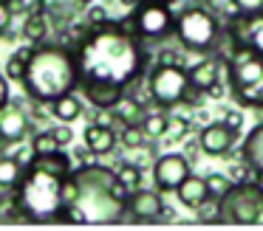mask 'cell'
Instances as JSON below:
<instances>
[{
	"label": "cell",
	"instance_id": "cell-1",
	"mask_svg": "<svg viewBox=\"0 0 263 231\" xmlns=\"http://www.w3.org/2000/svg\"><path fill=\"white\" fill-rule=\"evenodd\" d=\"M77 62L85 79H105L114 85H133L144 71V51L136 34L125 26H91L77 45ZM80 76V79H82Z\"/></svg>",
	"mask_w": 263,
	"mask_h": 231
},
{
	"label": "cell",
	"instance_id": "cell-2",
	"mask_svg": "<svg viewBox=\"0 0 263 231\" xmlns=\"http://www.w3.org/2000/svg\"><path fill=\"white\" fill-rule=\"evenodd\" d=\"M77 183V200L65 208L68 223H119L127 214V189L114 169L102 163H82L71 169Z\"/></svg>",
	"mask_w": 263,
	"mask_h": 231
},
{
	"label": "cell",
	"instance_id": "cell-3",
	"mask_svg": "<svg viewBox=\"0 0 263 231\" xmlns=\"http://www.w3.org/2000/svg\"><path fill=\"white\" fill-rule=\"evenodd\" d=\"M80 62L77 51L65 45H34L29 62H26L23 88L37 104H51L54 99L65 93H74L80 88Z\"/></svg>",
	"mask_w": 263,
	"mask_h": 231
},
{
	"label": "cell",
	"instance_id": "cell-4",
	"mask_svg": "<svg viewBox=\"0 0 263 231\" xmlns=\"http://www.w3.org/2000/svg\"><path fill=\"white\" fill-rule=\"evenodd\" d=\"M17 200L23 217L29 223H54L65 217L63 208V178L43 172L37 166H26L23 180L17 183Z\"/></svg>",
	"mask_w": 263,
	"mask_h": 231
},
{
	"label": "cell",
	"instance_id": "cell-5",
	"mask_svg": "<svg viewBox=\"0 0 263 231\" xmlns=\"http://www.w3.org/2000/svg\"><path fill=\"white\" fill-rule=\"evenodd\" d=\"M227 71L235 99L246 107L263 110V54H257L249 45H238L229 56Z\"/></svg>",
	"mask_w": 263,
	"mask_h": 231
},
{
	"label": "cell",
	"instance_id": "cell-6",
	"mask_svg": "<svg viewBox=\"0 0 263 231\" xmlns=\"http://www.w3.org/2000/svg\"><path fill=\"white\" fill-rule=\"evenodd\" d=\"M263 212V189L255 183H232L227 195L218 197V220L252 225Z\"/></svg>",
	"mask_w": 263,
	"mask_h": 231
},
{
	"label": "cell",
	"instance_id": "cell-7",
	"mask_svg": "<svg viewBox=\"0 0 263 231\" xmlns=\"http://www.w3.org/2000/svg\"><path fill=\"white\" fill-rule=\"evenodd\" d=\"M221 26L206 9H184L176 17V37L190 51H206L218 43Z\"/></svg>",
	"mask_w": 263,
	"mask_h": 231
},
{
	"label": "cell",
	"instance_id": "cell-8",
	"mask_svg": "<svg viewBox=\"0 0 263 231\" xmlns=\"http://www.w3.org/2000/svg\"><path fill=\"white\" fill-rule=\"evenodd\" d=\"M147 90H150V99L159 107H176L187 99L193 85H190V73L184 68L173 65V62H161L150 73Z\"/></svg>",
	"mask_w": 263,
	"mask_h": 231
},
{
	"label": "cell",
	"instance_id": "cell-9",
	"mask_svg": "<svg viewBox=\"0 0 263 231\" xmlns=\"http://www.w3.org/2000/svg\"><path fill=\"white\" fill-rule=\"evenodd\" d=\"M130 23H133L136 37H142V39H161L170 31H176V17H173V11L161 0H144V3H139Z\"/></svg>",
	"mask_w": 263,
	"mask_h": 231
},
{
	"label": "cell",
	"instance_id": "cell-10",
	"mask_svg": "<svg viewBox=\"0 0 263 231\" xmlns=\"http://www.w3.org/2000/svg\"><path fill=\"white\" fill-rule=\"evenodd\" d=\"M190 175V158L181 152H167L153 163V180L161 192H176Z\"/></svg>",
	"mask_w": 263,
	"mask_h": 231
},
{
	"label": "cell",
	"instance_id": "cell-11",
	"mask_svg": "<svg viewBox=\"0 0 263 231\" xmlns=\"http://www.w3.org/2000/svg\"><path fill=\"white\" fill-rule=\"evenodd\" d=\"M164 214V203H161L159 192L153 189H133L127 192V217L139 220V223H153Z\"/></svg>",
	"mask_w": 263,
	"mask_h": 231
},
{
	"label": "cell",
	"instance_id": "cell-12",
	"mask_svg": "<svg viewBox=\"0 0 263 231\" xmlns=\"http://www.w3.org/2000/svg\"><path fill=\"white\" fill-rule=\"evenodd\" d=\"M80 90L93 107L99 110H114L119 104V99L125 96V88L122 85H114V82H105V79H80Z\"/></svg>",
	"mask_w": 263,
	"mask_h": 231
},
{
	"label": "cell",
	"instance_id": "cell-13",
	"mask_svg": "<svg viewBox=\"0 0 263 231\" xmlns=\"http://www.w3.org/2000/svg\"><path fill=\"white\" fill-rule=\"evenodd\" d=\"M235 133L227 121H215V124H206L198 135V146L206 152V155H227L229 150L235 146Z\"/></svg>",
	"mask_w": 263,
	"mask_h": 231
},
{
	"label": "cell",
	"instance_id": "cell-14",
	"mask_svg": "<svg viewBox=\"0 0 263 231\" xmlns=\"http://www.w3.org/2000/svg\"><path fill=\"white\" fill-rule=\"evenodd\" d=\"M29 133V116L20 107H0V144H17Z\"/></svg>",
	"mask_w": 263,
	"mask_h": 231
},
{
	"label": "cell",
	"instance_id": "cell-15",
	"mask_svg": "<svg viewBox=\"0 0 263 231\" xmlns=\"http://www.w3.org/2000/svg\"><path fill=\"white\" fill-rule=\"evenodd\" d=\"M235 39L240 45H249L257 54H263V11H255V14H240L238 23H235Z\"/></svg>",
	"mask_w": 263,
	"mask_h": 231
},
{
	"label": "cell",
	"instance_id": "cell-16",
	"mask_svg": "<svg viewBox=\"0 0 263 231\" xmlns=\"http://www.w3.org/2000/svg\"><path fill=\"white\" fill-rule=\"evenodd\" d=\"M82 138H85V146L93 152V155H108V152H114V146H116V133L110 130V124H102V121L88 124Z\"/></svg>",
	"mask_w": 263,
	"mask_h": 231
},
{
	"label": "cell",
	"instance_id": "cell-17",
	"mask_svg": "<svg viewBox=\"0 0 263 231\" xmlns=\"http://www.w3.org/2000/svg\"><path fill=\"white\" fill-rule=\"evenodd\" d=\"M178 200L184 203L187 208H198L210 200V186H206V178H195L193 172L181 180V186L176 189Z\"/></svg>",
	"mask_w": 263,
	"mask_h": 231
},
{
	"label": "cell",
	"instance_id": "cell-18",
	"mask_svg": "<svg viewBox=\"0 0 263 231\" xmlns=\"http://www.w3.org/2000/svg\"><path fill=\"white\" fill-rule=\"evenodd\" d=\"M243 161L255 175L263 178V124H257L243 141Z\"/></svg>",
	"mask_w": 263,
	"mask_h": 231
},
{
	"label": "cell",
	"instance_id": "cell-19",
	"mask_svg": "<svg viewBox=\"0 0 263 231\" xmlns=\"http://www.w3.org/2000/svg\"><path fill=\"white\" fill-rule=\"evenodd\" d=\"M29 166H37V169H43V172H51V175L65 178V175H71L74 163H71V158L65 155L63 150H54V152H46V155H34Z\"/></svg>",
	"mask_w": 263,
	"mask_h": 231
},
{
	"label": "cell",
	"instance_id": "cell-20",
	"mask_svg": "<svg viewBox=\"0 0 263 231\" xmlns=\"http://www.w3.org/2000/svg\"><path fill=\"white\" fill-rule=\"evenodd\" d=\"M187 73H190V85H193L195 90H201V93H206V90H212L218 85V62L215 59L198 62V65H193Z\"/></svg>",
	"mask_w": 263,
	"mask_h": 231
},
{
	"label": "cell",
	"instance_id": "cell-21",
	"mask_svg": "<svg viewBox=\"0 0 263 231\" xmlns=\"http://www.w3.org/2000/svg\"><path fill=\"white\" fill-rule=\"evenodd\" d=\"M23 37L29 39L31 45L46 43V37H48V17H46V11H29V17H26V23H23Z\"/></svg>",
	"mask_w": 263,
	"mask_h": 231
},
{
	"label": "cell",
	"instance_id": "cell-22",
	"mask_svg": "<svg viewBox=\"0 0 263 231\" xmlns=\"http://www.w3.org/2000/svg\"><path fill=\"white\" fill-rule=\"evenodd\" d=\"M23 163L14 155H0V189H17L23 180Z\"/></svg>",
	"mask_w": 263,
	"mask_h": 231
},
{
	"label": "cell",
	"instance_id": "cell-23",
	"mask_svg": "<svg viewBox=\"0 0 263 231\" xmlns=\"http://www.w3.org/2000/svg\"><path fill=\"white\" fill-rule=\"evenodd\" d=\"M51 113H54V118H60V121L71 124L74 118H80V113H82V101L77 99L74 93H65V96H60V99H54V101H51Z\"/></svg>",
	"mask_w": 263,
	"mask_h": 231
},
{
	"label": "cell",
	"instance_id": "cell-24",
	"mask_svg": "<svg viewBox=\"0 0 263 231\" xmlns=\"http://www.w3.org/2000/svg\"><path fill=\"white\" fill-rule=\"evenodd\" d=\"M114 116L119 118L122 124H142V118H144L142 101H136L133 96H122L119 104L114 107Z\"/></svg>",
	"mask_w": 263,
	"mask_h": 231
},
{
	"label": "cell",
	"instance_id": "cell-25",
	"mask_svg": "<svg viewBox=\"0 0 263 231\" xmlns=\"http://www.w3.org/2000/svg\"><path fill=\"white\" fill-rule=\"evenodd\" d=\"M0 223H14V220H26L23 208H20L17 192L14 189H0Z\"/></svg>",
	"mask_w": 263,
	"mask_h": 231
},
{
	"label": "cell",
	"instance_id": "cell-26",
	"mask_svg": "<svg viewBox=\"0 0 263 231\" xmlns=\"http://www.w3.org/2000/svg\"><path fill=\"white\" fill-rule=\"evenodd\" d=\"M142 127H144V133H147V138H161V135H167L170 118H167L164 113H147V116L142 118Z\"/></svg>",
	"mask_w": 263,
	"mask_h": 231
},
{
	"label": "cell",
	"instance_id": "cell-27",
	"mask_svg": "<svg viewBox=\"0 0 263 231\" xmlns=\"http://www.w3.org/2000/svg\"><path fill=\"white\" fill-rule=\"evenodd\" d=\"M116 178H119V183L125 186L127 192H133L139 183H142V169H139L136 163H130V161H122L119 169H116Z\"/></svg>",
	"mask_w": 263,
	"mask_h": 231
},
{
	"label": "cell",
	"instance_id": "cell-28",
	"mask_svg": "<svg viewBox=\"0 0 263 231\" xmlns=\"http://www.w3.org/2000/svg\"><path fill=\"white\" fill-rule=\"evenodd\" d=\"M31 150H34V155H46V152L63 150V146L57 144V138H54L51 130H46V133H37V135H34V141H31Z\"/></svg>",
	"mask_w": 263,
	"mask_h": 231
},
{
	"label": "cell",
	"instance_id": "cell-29",
	"mask_svg": "<svg viewBox=\"0 0 263 231\" xmlns=\"http://www.w3.org/2000/svg\"><path fill=\"white\" fill-rule=\"evenodd\" d=\"M144 127L142 124H125V130H122V144L130 146V150H139V146L144 144Z\"/></svg>",
	"mask_w": 263,
	"mask_h": 231
},
{
	"label": "cell",
	"instance_id": "cell-30",
	"mask_svg": "<svg viewBox=\"0 0 263 231\" xmlns=\"http://www.w3.org/2000/svg\"><path fill=\"white\" fill-rule=\"evenodd\" d=\"M206 186H210V200H212V197L218 200L221 195H227V189H229L232 183H229V178H223V175H215V172H212V175H206Z\"/></svg>",
	"mask_w": 263,
	"mask_h": 231
},
{
	"label": "cell",
	"instance_id": "cell-31",
	"mask_svg": "<svg viewBox=\"0 0 263 231\" xmlns=\"http://www.w3.org/2000/svg\"><path fill=\"white\" fill-rule=\"evenodd\" d=\"M6 76L14 79V82H23V76H26V62L20 59V56H12V59L6 62Z\"/></svg>",
	"mask_w": 263,
	"mask_h": 231
},
{
	"label": "cell",
	"instance_id": "cell-32",
	"mask_svg": "<svg viewBox=\"0 0 263 231\" xmlns=\"http://www.w3.org/2000/svg\"><path fill=\"white\" fill-rule=\"evenodd\" d=\"M238 6L240 14H255V11H263V0H232Z\"/></svg>",
	"mask_w": 263,
	"mask_h": 231
},
{
	"label": "cell",
	"instance_id": "cell-33",
	"mask_svg": "<svg viewBox=\"0 0 263 231\" xmlns=\"http://www.w3.org/2000/svg\"><path fill=\"white\" fill-rule=\"evenodd\" d=\"M51 133H54V138H57V144H60V146L71 144V138H74V133H71V127H68L65 121H63V127H54Z\"/></svg>",
	"mask_w": 263,
	"mask_h": 231
},
{
	"label": "cell",
	"instance_id": "cell-34",
	"mask_svg": "<svg viewBox=\"0 0 263 231\" xmlns=\"http://www.w3.org/2000/svg\"><path fill=\"white\" fill-rule=\"evenodd\" d=\"M9 23H12V3L9 0H0V34L9 28Z\"/></svg>",
	"mask_w": 263,
	"mask_h": 231
},
{
	"label": "cell",
	"instance_id": "cell-35",
	"mask_svg": "<svg viewBox=\"0 0 263 231\" xmlns=\"http://www.w3.org/2000/svg\"><path fill=\"white\" fill-rule=\"evenodd\" d=\"M105 20H108V14H105V9H97V6H93V9L88 11V23H91V26H102Z\"/></svg>",
	"mask_w": 263,
	"mask_h": 231
},
{
	"label": "cell",
	"instance_id": "cell-36",
	"mask_svg": "<svg viewBox=\"0 0 263 231\" xmlns=\"http://www.w3.org/2000/svg\"><path fill=\"white\" fill-rule=\"evenodd\" d=\"M167 133L184 135V133H187V121H181V118H170V127H167Z\"/></svg>",
	"mask_w": 263,
	"mask_h": 231
},
{
	"label": "cell",
	"instance_id": "cell-37",
	"mask_svg": "<svg viewBox=\"0 0 263 231\" xmlns=\"http://www.w3.org/2000/svg\"><path fill=\"white\" fill-rule=\"evenodd\" d=\"M9 79L6 76H0V107H6L9 104Z\"/></svg>",
	"mask_w": 263,
	"mask_h": 231
},
{
	"label": "cell",
	"instance_id": "cell-38",
	"mask_svg": "<svg viewBox=\"0 0 263 231\" xmlns=\"http://www.w3.org/2000/svg\"><path fill=\"white\" fill-rule=\"evenodd\" d=\"M240 121H243V118H240V113H229V116H227V124L235 130V133L240 130Z\"/></svg>",
	"mask_w": 263,
	"mask_h": 231
},
{
	"label": "cell",
	"instance_id": "cell-39",
	"mask_svg": "<svg viewBox=\"0 0 263 231\" xmlns=\"http://www.w3.org/2000/svg\"><path fill=\"white\" fill-rule=\"evenodd\" d=\"M184 155H187V158H195V144H187V150H184Z\"/></svg>",
	"mask_w": 263,
	"mask_h": 231
},
{
	"label": "cell",
	"instance_id": "cell-40",
	"mask_svg": "<svg viewBox=\"0 0 263 231\" xmlns=\"http://www.w3.org/2000/svg\"><path fill=\"white\" fill-rule=\"evenodd\" d=\"M80 3H82V6H91V0H80Z\"/></svg>",
	"mask_w": 263,
	"mask_h": 231
},
{
	"label": "cell",
	"instance_id": "cell-41",
	"mask_svg": "<svg viewBox=\"0 0 263 231\" xmlns=\"http://www.w3.org/2000/svg\"><path fill=\"white\" fill-rule=\"evenodd\" d=\"M257 223H263V212H260V217H257Z\"/></svg>",
	"mask_w": 263,
	"mask_h": 231
},
{
	"label": "cell",
	"instance_id": "cell-42",
	"mask_svg": "<svg viewBox=\"0 0 263 231\" xmlns=\"http://www.w3.org/2000/svg\"><path fill=\"white\" fill-rule=\"evenodd\" d=\"M161 3H170V0H161Z\"/></svg>",
	"mask_w": 263,
	"mask_h": 231
}]
</instances>
